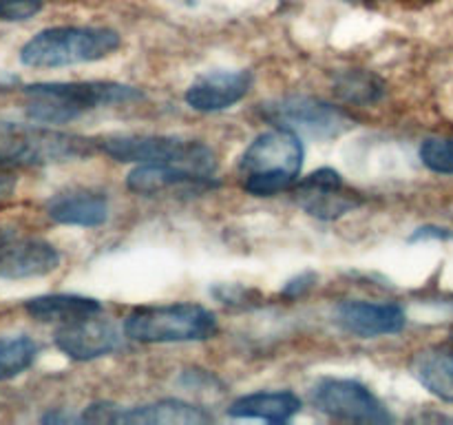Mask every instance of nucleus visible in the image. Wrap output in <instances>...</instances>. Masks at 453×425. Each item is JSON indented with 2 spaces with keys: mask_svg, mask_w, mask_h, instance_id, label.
<instances>
[{
  "mask_svg": "<svg viewBox=\"0 0 453 425\" xmlns=\"http://www.w3.org/2000/svg\"><path fill=\"white\" fill-rule=\"evenodd\" d=\"M301 412V398L290 390L283 392H255L230 403L233 419H261L268 423H286Z\"/></svg>",
  "mask_w": 453,
  "mask_h": 425,
  "instance_id": "obj_16",
  "label": "nucleus"
},
{
  "mask_svg": "<svg viewBox=\"0 0 453 425\" xmlns=\"http://www.w3.org/2000/svg\"><path fill=\"white\" fill-rule=\"evenodd\" d=\"M38 345L25 335L0 336V381L13 379L29 370L35 361Z\"/></svg>",
  "mask_w": 453,
  "mask_h": 425,
  "instance_id": "obj_21",
  "label": "nucleus"
},
{
  "mask_svg": "<svg viewBox=\"0 0 453 425\" xmlns=\"http://www.w3.org/2000/svg\"><path fill=\"white\" fill-rule=\"evenodd\" d=\"M295 199L308 215L319 220H339L363 204L361 195L343 184L334 168H319L296 184Z\"/></svg>",
  "mask_w": 453,
  "mask_h": 425,
  "instance_id": "obj_9",
  "label": "nucleus"
},
{
  "mask_svg": "<svg viewBox=\"0 0 453 425\" xmlns=\"http://www.w3.org/2000/svg\"><path fill=\"white\" fill-rule=\"evenodd\" d=\"M451 233L447 228H438V226H423L416 230L410 237V242H423V239H449Z\"/></svg>",
  "mask_w": 453,
  "mask_h": 425,
  "instance_id": "obj_25",
  "label": "nucleus"
},
{
  "mask_svg": "<svg viewBox=\"0 0 453 425\" xmlns=\"http://www.w3.org/2000/svg\"><path fill=\"white\" fill-rule=\"evenodd\" d=\"M102 151L118 162L177 164L203 177L217 168L215 153L197 140L171 135H111L102 140Z\"/></svg>",
  "mask_w": 453,
  "mask_h": 425,
  "instance_id": "obj_6",
  "label": "nucleus"
},
{
  "mask_svg": "<svg viewBox=\"0 0 453 425\" xmlns=\"http://www.w3.org/2000/svg\"><path fill=\"white\" fill-rule=\"evenodd\" d=\"M211 421V412L180 398H162L146 406L127 407L119 410L118 416V423L128 425H203Z\"/></svg>",
  "mask_w": 453,
  "mask_h": 425,
  "instance_id": "obj_15",
  "label": "nucleus"
},
{
  "mask_svg": "<svg viewBox=\"0 0 453 425\" xmlns=\"http://www.w3.org/2000/svg\"><path fill=\"white\" fill-rule=\"evenodd\" d=\"M261 115L274 127L288 128L296 135L323 137V140L339 137L357 127V120L345 109L305 96L279 97V100L265 102L261 104Z\"/></svg>",
  "mask_w": 453,
  "mask_h": 425,
  "instance_id": "obj_7",
  "label": "nucleus"
},
{
  "mask_svg": "<svg viewBox=\"0 0 453 425\" xmlns=\"http://www.w3.org/2000/svg\"><path fill=\"white\" fill-rule=\"evenodd\" d=\"M211 177H203L199 173L190 171L177 164H140L133 168L127 177V186L137 195H157L168 189L184 184H202Z\"/></svg>",
  "mask_w": 453,
  "mask_h": 425,
  "instance_id": "obj_19",
  "label": "nucleus"
},
{
  "mask_svg": "<svg viewBox=\"0 0 453 425\" xmlns=\"http://www.w3.org/2000/svg\"><path fill=\"white\" fill-rule=\"evenodd\" d=\"M25 111L38 124H66L93 109L142 100V91L119 82H38L25 87Z\"/></svg>",
  "mask_w": 453,
  "mask_h": 425,
  "instance_id": "obj_1",
  "label": "nucleus"
},
{
  "mask_svg": "<svg viewBox=\"0 0 453 425\" xmlns=\"http://www.w3.org/2000/svg\"><path fill=\"white\" fill-rule=\"evenodd\" d=\"M97 142L78 133L58 131L38 124L0 120V168L47 166V164L87 159L96 153Z\"/></svg>",
  "mask_w": 453,
  "mask_h": 425,
  "instance_id": "obj_3",
  "label": "nucleus"
},
{
  "mask_svg": "<svg viewBox=\"0 0 453 425\" xmlns=\"http://www.w3.org/2000/svg\"><path fill=\"white\" fill-rule=\"evenodd\" d=\"M42 9V0H0V20H29Z\"/></svg>",
  "mask_w": 453,
  "mask_h": 425,
  "instance_id": "obj_23",
  "label": "nucleus"
},
{
  "mask_svg": "<svg viewBox=\"0 0 453 425\" xmlns=\"http://www.w3.org/2000/svg\"><path fill=\"white\" fill-rule=\"evenodd\" d=\"M252 89V73L246 69L208 71L186 89V104L199 113H217L234 106Z\"/></svg>",
  "mask_w": 453,
  "mask_h": 425,
  "instance_id": "obj_12",
  "label": "nucleus"
},
{
  "mask_svg": "<svg viewBox=\"0 0 453 425\" xmlns=\"http://www.w3.org/2000/svg\"><path fill=\"white\" fill-rule=\"evenodd\" d=\"M217 319L197 304L144 305L124 321V335L140 344H186L215 336Z\"/></svg>",
  "mask_w": 453,
  "mask_h": 425,
  "instance_id": "obj_5",
  "label": "nucleus"
},
{
  "mask_svg": "<svg viewBox=\"0 0 453 425\" xmlns=\"http://www.w3.org/2000/svg\"><path fill=\"white\" fill-rule=\"evenodd\" d=\"M303 166V144L288 128H273L255 137L243 151L239 171L243 189L255 197H273L292 189Z\"/></svg>",
  "mask_w": 453,
  "mask_h": 425,
  "instance_id": "obj_2",
  "label": "nucleus"
},
{
  "mask_svg": "<svg viewBox=\"0 0 453 425\" xmlns=\"http://www.w3.org/2000/svg\"><path fill=\"white\" fill-rule=\"evenodd\" d=\"M312 401L323 414L348 423H389L388 407L358 381L321 379L312 390Z\"/></svg>",
  "mask_w": 453,
  "mask_h": 425,
  "instance_id": "obj_8",
  "label": "nucleus"
},
{
  "mask_svg": "<svg viewBox=\"0 0 453 425\" xmlns=\"http://www.w3.org/2000/svg\"><path fill=\"white\" fill-rule=\"evenodd\" d=\"M13 190H16V175H12L7 168H0V199L9 197Z\"/></svg>",
  "mask_w": 453,
  "mask_h": 425,
  "instance_id": "obj_26",
  "label": "nucleus"
},
{
  "mask_svg": "<svg viewBox=\"0 0 453 425\" xmlns=\"http://www.w3.org/2000/svg\"><path fill=\"white\" fill-rule=\"evenodd\" d=\"M25 310L29 317L35 321H73V319L91 317V314L102 313V304L93 297L84 295H66V292H58V295H40L34 299L25 301Z\"/></svg>",
  "mask_w": 453,
  "mask_h": 425,
  "instance_id": "obj_18",
  "label": "nucleus"
},
{
  "mask_svg": "<svg viewBox=\"0 0 453 425\" xmlns=\"http://www.w3.org/2000/svg\"><path fill=\"white\" fill-rule=\"evenodd\" d=\"M122 35L109 27H49L20 49V62L34 69L97 62L115 53Z\"/></svg>",
  "mask_w": 453,
  "mask_h": 425,
  "instance_id": "obj_4",
  "label": "nucleus"
},
{
  "mask_svg": "<svg viewBox=\"0 0 453 425\" xmlns=\"http://www.w3.org/2000/svg\"><path fill=\"white\" fill-rule=\"evenodd\" d=\"M411 375L434 397L453 403V345H432L416 352Z\"/></svg>",
  "mask_w": 453,
  "mask_h": 425,
  "instance_id": "obj_17",
  "label": "nucleus"
},
{
  "mask_svg": "<svg viewBox=\"0 0 453 425\" xmlns=\"http://www.w3.org/2000/svg\"><path fill=\"white\" fill-rule=\"evenodd\" d=\"M314 283H317V274L303 273V274H299V277L290 279V282L286 283V290L283 292H286L288 297H299V295H303L305 290H310Z\"/></svg>",
  "mask_w": 453,
  "mask_h": 425,
  "instance_id": "obj_24",
  "label": "nucleus"
},
{
  "mask_svg": "<svg viewBox=\"0 0 453 425\" xmlns=\"http://www.w3.org/2000/svg\"><path fill=\"white\" fill-rule=\"evenodd\" d=\"M47 215L56 224L93 228L109 220V199L97 190L73 189L53 195L47 202Z\"/></svg>",
  "mask_w": 453,
  "mask_h": 425,
  "instance_id": "obj_14",
  "label": "nucleus"
},
{
  "mask_svg": "<svg viewBox=\"0 0 453 425\" xmlns=\"http://www.w3.org/2000/svg\"><path fill=\"white\" fill-rule=\"evenodd\" d=\"M53 344L73 361H93L118 350L122 335L109 319L91 314L62 323L53 335Z\"/></svg>",
  "mask_w": 453,
  "mask_h": 425,
  "instance_id": "obj_10",
  "label": "nucleus"
},
{
  "mask_svg": "<svg viewBox=\"0 0 453 425\" xmlns=\"http://www.w3.org/2000/svg\"><path fill=\"white\" fill-rule=\"evenodd\" d=\"M336 323L349 335L363 339L396 335L405 328V310L396 304H372V301H343L336 308Z\"/></svg>",
  "mask_w": 453,
  "mask_h": 425,
  "instance_id": "obj_13",
  "label": "nucleus"
},
{
  "mask_svg": "<svg viewBox=\"0 0 453 425\" xmlns=\"http://www.w3.org/2000/svg\"><path fill=\"white\" fill-rule=\"evenodd\" d=\"M334 93L348 104H374L385 96V84L370 71L348 69L334 75Z\"/></svg>",
  "mask_w": 453,
  "mask_h": 425,
  "instance_id": "obj_20",
  "label": "nucleus"
},
{
  "mask_svg": "<svg viewBox=\"0 0 453 425\" xmlns=\"http://www.w3.org/2000/svg\"><path fill=\"white\" fill-rule=\"evenodd\" d=\"M60 266V252L40 237L0 235V279L44 277Z\"/></svg>",
  "mask_w": 453,
  "mask_h": 425,
  "instance_id": "obj_11",
  "label": "nucleus"
},
{
  "mask_svg": "<svg viewBox=\"0 0 453 425\" xmlns=\"http://www.w3.org/2000/svg\"><path fill=\"white\" fill-rule=\"evenodd\" d=\"M425 166L441 175H453V137H429L420 146Z\"/></svg>",
  "mask_w": 453,
  "mask_h": 425,
  "instance_id": "obj_22",
  "label": "nucleus"
}]
</instances>
